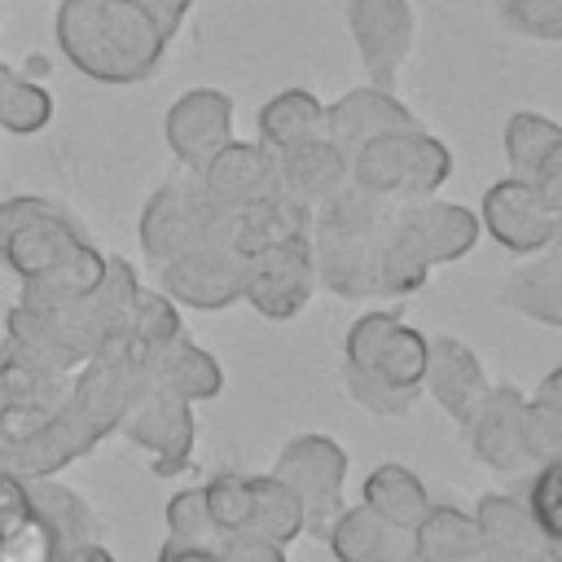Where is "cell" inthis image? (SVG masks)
Masks as SVG:
<instances>
[{
    "label": "cell",
    "mask_w": 562,
    "mask_h": 562,
    "mask_svg": "<svg viewBox=\"0 0 562 562\" xmlns=\"http://www.w3.org/2000/svg\"><path fill=\"white\" fill-rule=\"evenodd\" d=\"M527 509H531L536 527H540L553 544H562V457L540 461V474H536L531 487H527Z\"/></svg>",
    "instance_id": "35"
},
{
    "label": "cell",
    "mask_w": 562,
    "mask_h": 562,
    "mask_svg": "<svg viewBox=\"0 0 562 562\" xmlns=\"http://www.w3.org/2000/svg\"><path fill=\"white\" fill-rule=\"evenodd\" d=\"M479 241L474 211L435 198H404L386 224L378 250V294H413L426 285L435 263L470 255Z\"/></svg>",
    "instance_id": "4"
},
{
    "label": "cell",
    "mask_w": 562,
    "mask_h": 562,
    "mask_svg": "<svg viewBox=\"0 0 562 562\" xmlns=\"http://www.w3.org/2000/svg\"><path fill=\"white\" fill-rule=\"evenodd\" d=\"M272 158H277V193H281L285 202L303 206L307 215H312L329 193H338V189L347 184V158H342L325 136L303 140V145H294V149H285V154H272Z\"/></svg>",
    "instance_id": "18"
},
{
    "label": "cell",
    "mask_w": 562,
    "mask_h": 562,
    "mask_svg": "<svg viewBox=\"0 0 562 562\" xmlns=\"http://www.w3.org/2000/svg\"><path fill=\"white\" fill-rule=\"evenodd\" d=\"M136 4L154 18V26H158L167 40L180 35V26H184V18H189V9H193V0H136Z\"/></svg>",
    "instance_id": "42"
},
{
    "label": "cell",
    "mask_w": 562,
    "mask_h": 562,
    "mask_svg": "<svg viewBox=\"0 0 562 562\" xmlns=\"http://www.w3.org/2000/svg\"><path fill=\"white\" fill-rule=\"evenodd\" d=\"M0 263L22 281V290L57 299L88 294L105 272V255L83 224L61 202L40 193L0 202Z\"/></svg>",
    "instance_id": "1"
},
{
    "label": "cell",
    "mask_w": 562,
    "mask_h": 562,
    "mask_svg": "<svg viewBox=\"0 0 562 562\" xmlns=\"http://www.w3.org/2000/svg\"><path fill=\"white\" fill-rule=\"evenodd\" d=\"M408 544L422 549L430 562H474L483 553V536L474 514L457 505H430L422 522L408 531Z\"/></svg>",
    "instance_id": "25"
},
{
    "label": "cell",
    "mask_w": 562,
    "mask_h": 562,
    "mask_svg": "<svg viewBox=\"0 0 562 562\" xmlns=\"http://www.w3.org/2000/svg\"><path fill=\"white\" fill-rule=\"evenodd\" d=\"M202 189L220 211H246L277 198V158L259 140H228L202 171Z\"/></svg>",
    "instance_id": "14"
},
{
    "label": "cell",
    "mask_w": 562,
    "mask_h": 562,
    "mask_svg": "<svg viewBox=\"0 0 562 562\" xmlns=\"http://www.w3.org/2000/svg\"><path fill=\"white\" fill-rule=\"evenodd\" d=\"M224 215H233V211H220L211 202L198 171L176 176V180L158 184L140 211V250L149 255V263H167V259L193 250L198 241H206Z\"/></svg>",
    "instance_id": "6"
},
{
    "label": "cell",
    "mask_w": 562,
    "mask_h": 562,
    "mask_svg": "<svg viewBox=\"0 0 562 562\" xmlns=\"http://www.w3.org/2000/svg\"><path fill=\"white\" fill-rule=\"evenodd\" d=\"M26 514H31L26 479H18L13 470H4V465H0V536H4L9 527H18Z\"/></svg>",
    "instance_id": "40"
},
{
    "label": "cell",
    "mask_w": 562,
    "mask_h": 562,
    "mask_svg": "<svg viewBox=\"0 0 562 562\" xmlns=\"http://www.w3.org/2000/svg\"><path fill=\"white\" fill-rule=\"evenodd\" d=\"M220 562H285L281 544L263 540V536H250V531H233L224 536L220 544Z\"/></svg>",
    "instance_id": "39"
},
{
    "label": "cell",
    "mask_w": 562,
    "mask_h": 562,
    "mask_svg": "<svg viewBox=\"0 0 562 562\" xmlns=\"http://www.w3.org/2000/svg\"><path fill=\"white\" fill-rule=\"evenodd\" d=\"M470 443L474 457L487 461L492 470H527L531 461V439H527V400L518 386H487L479 413L470 417Z\"/></svg>",
    "instance_id": "15"
},
{
    "label": "cell",
    "mask_w": 562,
    "mask_h": 562,
    "mask_svg": "<svg viewBox=\"0 0 562 562\" xmlns=\"http://www.w3.org/2000/svg\"><path fill=\"white\" fill-rule=\"evenodd\" d=\"M281 479L299 505H303V531L316 540L329 536L334 518L342 514V479H347V452L329 435H299L281 448L277 465L268 470Z\"/></svg>",
    "instance_id": "7"
},
{
    "label": "cell",
    "mask_w": 562,
    "mask_h": 562,
    "mask_svg": "<svg viewBox=\"0 0 562 562\" xmlns=\"http://www.w3.org/2000/svg\"><path fill=\"white\" fill-rule=\"evenodd\" d=\"M119 430L145 452H154V474H180L193 452V404L171 391L145 386Z\"/></svg>",
    "instance_id": "13"
},
{
    "label": "cell",
    "mask_w": 562,
    "mask_h": 562,
    "mask_svg": "<svg viewBox=\"0 0 562 562\" xmlns=\"http://www.w3.org/2000/svg\"><path fill=\"white\" fill-rule=\"evenodd\" d=\"M316 290V263H312V241L307 233L285 237L277 246H263L246 255L241 268V299L268 316V321H290L307 307Z\"/></svg>",
    "instance_id": "9"
},
{
    "label": "cell",
    "mask_w": 562,
    "mask_h": 562,
    "mask_svg": "<svg viewBox=\"0 0 562 562\" xmlns=\"http://www.w3.org/2000/svg\"><path fill=\"white\" fill-rule=\"evenodd\" d=\"M250 518H246V527L241 531H250V536H263V540H272V544H290L294 536H303V505H299V496L281 483V479H272V474H250Z\"/></svg>",
    "instance_id": "27"
},
{
    "label": "cell",
    "mask_w": 562,
    "mask_h": 562,
    "mask_svg": "<svg viewBox=\"0 0 562 562\" xmlns=\"http://www.w3.org/2000/svg\"><path fill=\"white\" fill-rule=\"evenodd\" d=\"M325 544L334 549L338 562H400V553L408 549V531H400L360 501V505H342Z\"/></svg>",
    "instance_id": "21"
},
{
    "label": "cell",
    "mask_w": 562,
    "mask_h": 562,
    "mask_svg": "<svg viewBox=\"0 0 562 562\" xmlns=\"http://www.w3.org/2000/svg\"><path fill=\"white\" fill-rule=\"evenodd\" d=\"M558 562H562V544H558Z\"/></svg>",
    "instance_id": "46"
},
{
    "label": "cell",
    "mask_w": 562,
    "mask_h": 562,
    "mask_svg": "<svg viewBox=\"0 0 562 562\" xmlns=\"http://www.w3.org/2000/svg\"><path fill=\"white\" fill-rule=\"evenodd\" d=\"M202 496H206V514H211V522H215L224 536H233V531L246 527V518H250V501H255L246 474L220 470V474L202 487Z\"/></svg>",
    "instance_id": "34"
},
{
    "label": "cell",
    "mask_w": 562,
    "mask_h": 562,
    "mask_svg": "<svg viewBox=\"0 0 562 562\" xmlns=\"http://www.w3.org/2000/svg\"><path fill=\"white\" fill-rule=\"evenodd\" d=\"M140 364H145L149 386L171 391V395H180V400H189V404H198V400H215L220 386H224V369H220V360H215L206 347H198L184 329H180L176 338H167L162 347H154Z\"/></svg>",
    "instance_id": "19"
},
{
    "label": "cell",
    "mask_w": 562,
    "mask_h": 562,
    "mask_svg": "<svg viewBox=\"0 0 562 562\" xmlns=\"http://www.w3.org/2000/svg\"><path fill=\"white\" fill-rule=\"evenodd\" d=\"M422 386L439 400V408L457 422V426H470V417L479 413L483 395H487V373L479 364V356L457 342V338H430V356H426V378Z\"/></svg>",
    "instance_id": "17"
},
{
    "label": "cell",
    "mask_w": 562,
    "mask_h": 562,
    "mask_svg": "<svg viewBox=\"0 0 562 562\" xmlns=\"http://www.w3.org/2000/svg\"><path fill=\"white\" fill-rule=\"evenodd\" d=\"M483 558V553H479ZM483 562H496V558H483ZM509 562H558V544L540 549V553H527V558H509Z\"/></svg>",
    "instance_id": "45"
},
{
    "label": "cell",
    "mask_w": 562,
    "mask_h": 562,
    "mask_svg": "<svg viewBox=\"0 0 562 562\" xmlns=\"http://www.w3.org/2000/svg\"><path fill=\"white\" fill-rule=\"evenodd\" d=\"M531 184H536V193L544 198V206L562 220V145H553V149H549V158L536 167Z\"/></svg>",
    "instance_id": "41"
},
{
    "label": "cell",
    "mask_w": 562,
    "mask_h": 562,
    "mask_svg": "<svg viewBox=\"0 0 562 562\" xmlns=\"http://www.w3.org/2000/svg\"><path fill=\"white\" fill-rule=\"evenodd\" d=\"M26 501H31V514L44 518L48 531L57 536V549L97 540V514L88 509V501H83L75 487L57 483L53 474L26 479Z\"/></svg>",
    "instance_id": "24"
},
{
    "label": "cell",
    "mask_w": 562,
    "mask_h": 562,
    "mask_svg": "<svg viewBox=\"0 0 562 562\" xmlns=\"http://www.w3.org/2000/svg\"><path fill=\"white\" fill-rule=\"evenodd\" d=\"M527 439L536 465L562 457V369L544 373V382L527 400Z\"/></svg>",
    "instance_id": "32"
},
{
    "label": "cell",
    "mask_w": 562,
    "mask_h": 562,
    "mask_svg": "<svg viewBox=\"0 0 562 562\" xmlns=\"http://www.w3.org/2000/svg\"><path fill=\"white\" fill-rule=\"evenodd\" d=\"M224 220H220V228L206 241H198L193 250L158 263V285H162V294L171 303H184V307H198V312H220V307L241 299V268H246V259L224 237Z\"/></svg>",
    "instance_id": "8"
},
{
    "label": "cell",
    "mask_w": 562,
    "mask_h": 562,
    "mask_svg": "<svg viewBox=\"0 0 562 562\" xmlns=\"http://www.w3.org/2000/svg\"><path fill=\"white\" fill-rule=\"evenodd\" d=\"M167 149L189 171H202L233 140V101L220 88H189L171 101L162 119Z\"/></svg>",
    "instance_id": "11"
},
{
    "label": "cell",
    "mask_w": 562,
    "mask_h": 562,
    "mask_svg": "<svg viewBox=\"0 0 562 562\" xmlns=\"http://www.w3.org/2000/svg\"><path fill=\"white\" fill-rule=\"evenodd\" d=\"M158 562H220V549H193V544H162Z\"/></svg>",
    "instance_id": "43"
},
{
    "label": "cell",
    "mask_w": 562,
    "mask_h": 562,
    "mask_svg": "<svg viewBox=\"0 0 562 562\" xmlns=\"http://www.w3.org/2000/svg\"><path fill=\"white\" fill-rule=\"evenodd\" d=\"M501 303L514 307V312H522V316H536V321L562 329V233L540 250L536 263L518 268L505 281Z\"/></svg>",
    "instance_id": "22"
},
{
    "label": "cell",
    "mask_w": 562,
    "mask_h": 562,
    "mask_svg": "<svg viewBox=\"0 0 562 562\" xmlns=\"http://www.w3.org/2000/svg\"><path fill=\"white\" fill-rule=\"evenodd\" d=\"M48 123H53V92L0 61V127L13 136H35Z\"/></svg>",
    "instance_id": "28"
},
{
    "label": "cell",
    "mask_w": 562,
    "mask_h": 562,
    "mask_svg": "<svg viewBox=\"0 0 562 562\" xmlns=\"http://www.w3.org/2000/svg\"><path fill=\"white\" fill-rule=\"evenodd\" d=\"M57 553H61L57 549V536L35 514H26L18 527H9L0 536V562H53Z\"/></svg>",
    "instance_id": "37"
},
{
    "label": "cell",
    "mask_w": 562,
    "mask_h": 562,
    "mask_svg": "<svg viewBox=\"0 0 562 562\" xmlns=\"http://www.w3.org/2000/svg\"><path fill=\"white\" fill-rule=\"evenodd\" d=\"M347 26L373 88H391L413 53L417 18L408 0H347Z\"/></svg>",
    "instance_id": "10"
},
{
    "label": "cell",
    "mask_w": 562,
    "mask_h": 562,
    "mask_svg": "<svg viewBox=\"0 0 562 562\" xmlns=\"http://www.w3.org/2000/svg\"><path fill=\"white\" fill-rule=\"evenodd\" d=\"M391 215H395V198H382L347 176V184L329 193L307 224L316 285L342 299L378 294V250Z\"/></svg>",
    "instance_id": "3"
},
{
    "label": "cell",
    "mask_w": 562,
    "mask_h": 562,
    "mask_svg": "<svg viewBox=\"0 0 562 562\" xmlns=\"http://www.w3.org/2000/svg\"><path fill=\"white\" fill-rule=\"evenodd\" d=\"M400 127H417L413 110L391 92V88H351L342 92L334 105H325V140L351 162V154L382 136V132H400Z\"/></svg>",
    "instance_id": "16"
},
{
    "label": "cell",
    "mask_w": 562,
    "mask_h": 562,
    "mask_svg": "<svg viewBox=\"0 0 562 562\" xmlns=\"http://www.w3.org/2000/svg\"><path fill=\"white\" fill-rule=\"evenodd\" d=\"M316 136H325V105L307 88H285L259 110V145L272 154H285Z\"/></svg>",
    "instance_id": "23"
},
{
    "label": "cell",
    "mask_w": 562,
    "mask_h": 562,
    "mask_svg": "<svg viewBox=\"0 0 562 562\" xmlns=\"http://www.w3.org/2000/svg\"><path fill=\"white\" fill-rule=\"evenodd\" d=\"M483 228L514 255H540L562 233V220L544 206L531 180L505 176L483 193Z\"/></svg>",
    "instance_id": "12"
},
{
    "label": "cell",
    "mask_w": 562,
    "mask_h": 562,
    "mask_svg": "<svg viewBox=\"0 0 562 562\" xmlns=\"http://www.w3.org/2000/svg\"><path fill=\"white\" fill-rule=\"evenodd\" d=\"M184 325H180V312L176 303L162 294V290H145L136 294V307H132V321H127V338L119 351H132L136 360H145L154 347H162L167 338H176Z\"/></svg>",
    "instance_id": "31"
},
{
    "label": "cell",
    "mask_w": 562,
    "mask_h": 562,
    "mask_svg": "<svg viewBox=\"0 0 562 562\" xmlns=\"http://www.w3.org/2000/svg\"><path fill=\"white\" fill-rule=\"evenodd\" d=\"M505 22L531 40H562V0H501Z\"/></svg>",
    "instance_id": "38"
},
{
    "label": "cell",
    "mask_w": 562,
    "mask_h": 562,
    "mask_svg": "<svg viewBox=\"0 0 562 562\" xmlns=\"http://www.w3.org/2000/svg\"><path fill=\"white\" fill-rule=\"evenodd\" d=\"M347 176L382 198H430L448 176H452V154L443 140H435L422 123L417 127H400V132H382L373 140H364L351 162Z\"/></svg>",
    "instance_id": "5"
},
{
    "label": "cell",
    "mask_w": 562,
    "mask_h": 562,
    "mask_svg": "<svg viewBox=\"0 0 562 562\" xmlns=\"http://www.w3.org/2000/svg\"><path fill=\"white\" fill-rule=\"evenodd\" d=\"M474 522H479V536H483V558H496V562L527 558V553H540V549L553 544V540L536 527L527 501H514V496H505V492L483 496L479 509H474Z\"/></svg>",
    "instance_id": "20"
},
{
    "label": "cell",
    "mask_w": 562,
    "mask_h": 562,
    "mask_svg": "<svg viewBox=\"0 0 562 562\" xmlns=\"http://www.w3.org/2000/svg\"><path fill=\"white\" fill-rule=\"evenodd\" d=\"M553 145H562V123H553L536 110H518L505 123V158H509V171L518 180H531Z\"/></svg>",
    "instance_id": "30"
},
{
    "label": "cell",
    "mask_w": 562,
    "mask_h": 562,
    "mask_svg": "<svg viewBox=\"0 0 562 562\" xmlns=\"http://www.w3.org/2000/svg\"><path fill=\"white\" fill-rule=\"evenodd\" d=\"M360 492H364V505L373 514H382L386 522H395L400 531H413L422 522V514L430 509L426 483L408 465H400V461H386V465L369 470V479H364Z\"/></svg>",
    "instance_id": "26"
},
{
    "label": "cell",
    "mask_w": 562,
    "mask_h": 562,
    "mask_svg": "<svg viewBox=\"0 0 562 562\" xmlns=\"http://www.w3.org/2000/svg\"><path fill=\"white\" fill-rule=\"evenodd\" d=\"M167 540L171 544H193V549H220L224 531L206 514L202 487H184L167 501Z\"/></svg>",
    "instance_id": "33"
},
{
    "label": "cell",
    "mask_w": 562,
    "mask_h": 562,
    "mask_svg": "<svg viewBox=\"0 0 562 562\" xmlns=\"http://www.w3.org/2000/svg\"><path fill=\"white\" fill-rule=\"evenodd\" d=\"M53 40L92 83H140L162 66L171 44L136 0H61Z\"/></svg>",
    "instance_id": "2"
},
{
    "label": "cell",
    "mask_w": 562,
    "mask_h": 562,
    "mask_svg": "<svg viewBox=\"0 0 562 562\" xmlns=\"http://www.w3.org/2000/svg\"><path fill=\"white\" fill-rule=\"evenodd\" d=\"M347 391H351V400H360V404H364L369 413H378V417L408 413L413 400L422 395V386H391L386 378L364 373V369H347Z\"/></svg>",
    "instance_id": "36"
},
{
    "label": "cell",
    "mask_w": 562,
    "mask_h": 562,
    "mask_svg": "<svg viewBox=\"0 0 562 562\" xmlns=\"http://www.w3.org/2000/svg\"><path fill=\"white\" fill-rule=\"evenodd\" d=\"M426 356H430V338H426L422 329L395 321V325L386 329V338H382L373 364H369L364 373H378V378H386L391 386H422V378H426Z\"/></svg>",
    "instance_id": "29"
},
{
    "label": "cell",
    "mask_w": 562,
    "mask_h": 562,
    "mask_svg": "<svg viewBox=\"0 0 562 562\" xmlns=\"http://www.w3.org/2000/svg\"><path fill=\"white\" fill-rule=\"evenodd\" d=\"M53 562H114V553H110L105 544L88 540V544H70V549H61Z\"/></svg>",
    "instance_id": "44"
}]
</instances>
